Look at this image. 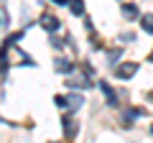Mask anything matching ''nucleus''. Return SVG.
<instances>
[{
	"label": "nucleus",
	"mask_w": 153,
	"mask_h": 143,
	"mask_svg": "<svg viewBox=\"0 0 153 143\" xmlns=\"http://www.w3.org/2000/svg\"><path fill=\"white\" fill-rule=\"evenodd\" d=\"M135 72H138V64H135V61H125V64H120L117 69H115V77H117V79H130Z\"/></svg>",
	"instance_id": "f257e3e1"
},
{
	"label": "nucleus",
	"mask_w": 153,
	"mask_h": 143,
	"mask_svg": "<svg viewBox=\"0 0 153 143\" xmlns=\"http://www.w3.org/2000/svg\"><path fill=\"white\" fill-rule=\"evenodd\" d=\"M54 3H56V5H64V3H66V0H54Z\"/></svg>",
	"instance_id": "ddd939ff"
},
{
	"label": "nucleus",
	"mask_w": 153,
	"mask_h": 143,
	"mask_svg": "<svg viewBox=\"0 0 153 143\" xmlns=\"http://www.w3.org/2000/svg\"><path fill=\"white\" fill-rule=\"evenodd\" d=\"M148 100H151V102H153V92H148Z\"/></svg>",
	"instance_id": "4468645a"
},
{
	"label": "nucleus",
	"mask_w": 153,
	"mask_h": 143,
	"mask_svg": "<svg viewBox=\"0 0 153 143\" xmlns=\"http://www.w3.org/2000/svg\"><path fill=\"white\" fill-rule=\"evenodd\" d=\"M41 26H44L46 31H56V28H59V18L51 16V13H44V16H41Z\"/></svg>",
	"instance_id": "f03ea898"
},
{
	"label": "nucleus",
	"mask_w": 153,
	"mask_h": 143,
	"mask_svg": "<svg viewBox=\"0 0 153 143\" xmlns=\"http://www.w3.org/2000/svg\"><path fill=\"white\" fill-rule=\"evenodd\" d=\"M140 23H143V31H146V33H153V13L140 16Z\"/></svg>",
	"instance_id": "6e6552de"
},
{
	"label": "nucleus",
	"mask_w": 153,
	"mask_h": 143,
	"mask_svg": "<svg viewBox=\"0 0 153 143\" xmlns=\"http://www.w3.org/2000/svg\"><path fill=\"white\" fill-rule=\"evenodd\" d=\"M120 54H123V49H115V51H110V61H117V59H120Z\"/></svg>",
	"instance_id": "9b49d317"
},
{
	"label": "nucleus",
	"mask_w": 153,
	"mask_h": 143,
	"mask_svg": "<svg viewBox=\"0 0 153 143\" xmlns=\"http://www.w3.org/2000/svg\"><path fill=\"white\" fill-rule=\"evenodd\" d=\"M123 16H125L128 21H135V18L140 16V10H138V5H133V3H123Z\"/></svg>",
	"instance_id": "20e7f679"
},
{
	"label": "nucleus",
	"mask_w": 153,
	"mask_h": 143,
	"mask_svg": "<svg viewBox=\"0 0 153 143\" xmlns=\"http://www.w3.org/2000/svg\"><path fill=\"white\" fill-rule=\"evenodd\" d=\"M54 102H56V105H59V107H66V97H61V95H59V97H56V100H54Z\"/></svg>",
	"instance_id": "f8f14e48"
},
{
	"label": "nucleus",
	"mask_w": 153,
	"mask_h": 143,
	"mask_svg": "<svg viewBox=\"0 0 153 143\" xmlns=\"http://www.w3.org/2000/svg\"><path fill=\"white\" fill-rule=\"evenodd\" d=\"M151 133H153V125H151Z\"/></svg>",
	"instance_id": "dca6fc26"
},
{
	"label": "nucleus",
	"mask_w": 153,
	"mask_h": 143,
	"mask_svg": "<svg viewBox=\"0 0 153 143\" xmlns=\"http://www.w3.org/2000/svg\"><path fill=\"white\" fill-rule=\"evenodd\" d=\"M151 61H153V51H151Z\"/></svg>",
	"instance_id": "2eb2a0df"
},
{
	"label": "nucleus",
	"mask_w": 153,
	"mask_h": 143,
	"mask_svg": "<svg viewBox=\"0 0 153 143\" xmlns=\"http://www.w3.org/2000/svg\"><path fill=\"white\" fill-rule=\"evenodd\" d=\"M100 87H102V92H105V97H107V102H110V105H117V95H115L112 89L107 87V84H105V82H100Z\"/></svg>",
	"instance_id": "1a4fd4ad"
},
{
	"label": "nucleus",
	"mask_w": 153,
	"mask_h": 143,
	"mask_svg": "<svg viewBox=\"0 0 153 143\" xmlns=\"http://www.w3.org/2000/svg\"><path fill=\"white\" fill-rule=\"evenodd\" d=\"M61 123H64V133H66V136H69V138H74L76 133H79V128H76V123L71 120V118H64V120H61Z\"/></svg>",
	"instance_id": "423d86ee"
},
{
	"label": "nucleus",
	"mask_w": 153,
	"mask_h": 143,
	"mask_svg": "<svg viewBox=\"0 0 153 143\" xmlns=\"http://www.w3.org/2000/svg\"><path fill=\"white\" fill-rule=\"evenodd\" d=\"M54 143H56V141H54Z\"/></svg>",
	"instance_id": "f3484780"
},
{
	"label": "nucleus",
	"mask_w": 153,
	"mask_h": 143,
	"mask_svg": "<svg viewBox=\"0 0 153 143\" xmlns=\"http://www.w3.org/2000/svg\"><path fill=\"white\" fill-rule=\"evenodd\" d=\"M69 87H76V89H84V87H92L87 77H69Z\"/></svg>",
	"instance_id": "39448f33"
},
{
	"label": "nucleus",
	"mask_w": 153,
	"mask_h": 143,
	"mask_svg": "<svg viewBox=\"0 0 153 143\" xmlns=\"http://www.w3.org/2000/svg\"><path fill=\"white\" fill-rule=\"evenodd\" d=\"M54 64H56V72H61V74H71V72H74V64H71L69 59H64V56H59Z\"/></svg>",
	"instance_id": "7ed1b4c3"
},
{
	"label": "nucleus",
	"mask_w": 153,
	"mask_h": 143,
	"mask_svg": "<svg viewBox=\"0 0 153 143\" xmlns=\"http://www.w3.org/2000/svg\"><path fill=\"white\" fill-rule=\"evenodd\" d=\"M82 105H84L82 95H69V97H66V107H71V110H76V107H82Z\"/></svg>",
	"instance_id": "0eeeda50"
},
{
	"label": "nucleus",
	"mask_w": 153,
	"mask_h": 143,
	"mask_svg": "<svg viewBox=\"0 0 153 143\" xmlns=\"http://www.w3.org/2000/svg\"><path fill=\"white\" fill-rule=\"evenodd\" d=\"M71 3V13L74 16H84V5H82V0H69Z\"/></svg>",
	"instance_id": "9d476101"
}]
</instances>
